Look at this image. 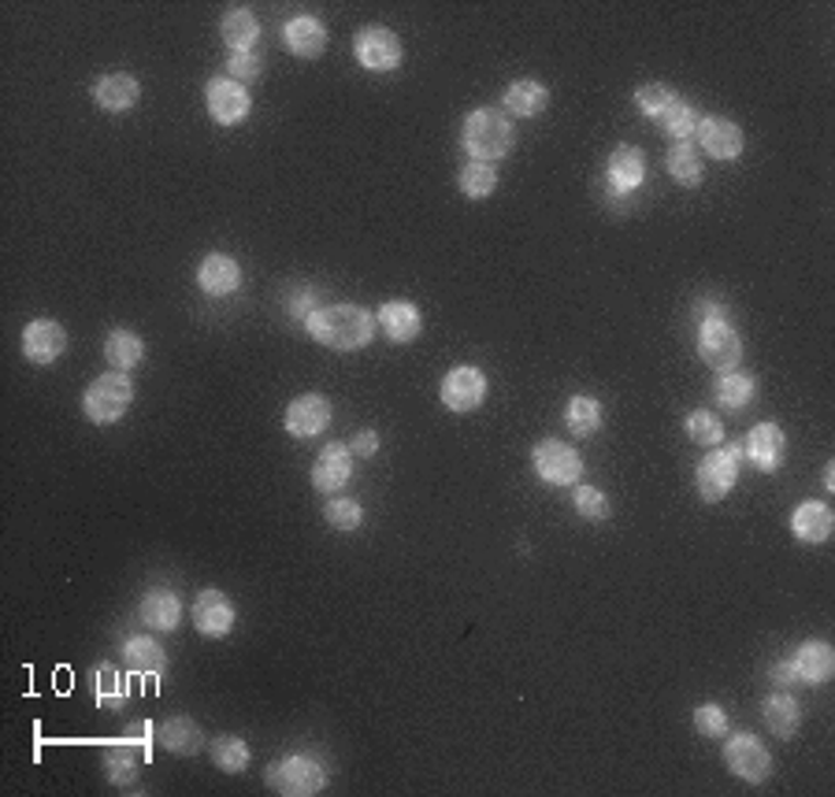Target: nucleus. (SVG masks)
<instances>
[{"label":"nucleus","mask_w":835,"mask_h":797,"mask_svg":"<svg viewBox=\"0 0 835 797\" xmlns=\"http://www.w3.org/2000/svg\"><path fill=\"white\" fill-rule=\"evenodd\" d=\"M375 312H368L361 305H319L313 316L305 319V330L316 338L319 345L335 349V353H353L364 349L375 338Z\"/></svg>","instance_id":"f257e3e1"},{"label":"nucleus","mask_w":835,"mask_h":797,"mask_svg":"<svg viewBox=\"0 0 835 797\" xmlns=\"http://www.w3.org/2000/svg\"><path fill=\"white\" fill-rule=\"evenodd\" d=\"M461 145L472 160L494 163L512 152V145H517V126H512L509 115L498 109H475L464 115Z\"/></svg>","instance_id":"f03ea898"},{"label":"nucleus","mask_w":835,"mask_h":797,"mask_svg":"<svg viewBox=\"0 0 835 797\" xmlns=\"http://www.w3.org/2000/svg\"><path fill=\"white\" fill-rule=\"evenodd\" d=\"M131 401H134V383L126 378V372H104L101 378H93V383L86 386L82 412L86 420L97 426H112L131 412Z\"/></svg>","instance_id":"7ed1b4c3"},{"label":"nucleus","mask_w":835,"mask_h":797,"mask_svg":"<svg viewBox=\"0 0 835 797\" xmlns=\"http://www.w3.org/2000/svg\"><path fill=\"white\" fill-rule=\"evenodd\" d=\"M743 456L746 449L740 442L724 445V449H713L706 453L702 460H698L695 468V486H698V498L702 501H724L727 493L735 490V482H740V468H743Z\"/></svg>","instance_id":"20e7f679"},{"label":"nucleus","mask_w":835,"mask_h":797,"mask_svg":"<svg viewBox=\"0 0 835 797\" xmlns=\"http://www.w3.org/2000/svg\"><path fill=\"white\" fill-rule=\"evenodd\" d=\"M268 786L283 797H313L327 786V767L308 753H290L268 764Z\"/></svg>","instance_id":"39448f33"},{"label":"nucleus","mask_w":835,"mask_h":797,"mask_svg":"<svg viewBox=\"0 0 835 797\" xmlns=\"http://www.w3.org/2000/svg\"><path fill=\"white\" fill-rule=\"evenodd\" d=\"M698 356L713 367V372H735L743 360V338L727 319H710L698 327Z\"/></svg>","instance_id":"423d86ee"},{"label":"nucleus","mask_w":835,"mask_h":797,"mask_svg":"<svg viewBox=\"0 0 835 797\" xmlns=\"http://www.w3.org/2000/svg\"><path fill=\"white\" fill-rule=\"evenodd\" d=\"M724 764L735 779L765 783L772 775V753L757 735H732L724 745Z\"/></svg>","instance_id":"0eeeda50"},{"label":"nucleus","mask_w":835,"mask_h":797,"mask_svg":"<svg viewBox=\"0 0 835 797\" xmlns=\"http://www.w3.org/2000/svg\"><path fill=\"white\" fill-rule=\"evenodd\" d=\"M531 464H535V475L550 486H576L579 475H584V456L579 449H572L568 442L561 439H546L535 445L531 453Z\"/></svg>","instance_id":"6e6552de"},{"label":"nucleus","mask_w":835,"mask_h":797,"mask_svg":"<svg viewBox=\"0 0 835 797\" xmlns=\"http://www.w3.org/2000/svg\"><path fill=\"white\" fill-rule=\"evenodd\" d=\"M353 53L361 60L364 71H375V75H386L402 64V37H397L391 26H364L353 42Z\"/></svg>","instance_id":"1a4fd4ad"},{"label":"nucleus","mask_w":835,"mask_h":797,"mask_svg":"<svg viewBox=\"0 0 835 797\" xmlns=\"http://www.w3.org/2000/svg\"><path fill=\"white\" fill-rule=\"evenodd\" d=\"M483 401H487V375L479 367L461 364L442 378V405L450 412H475Z\"/></svg>","instance_id":"9d476101"},{"label":"nucleus","mask_w":835,"mask_h":797,"mask_svg":"<svg viewBox=\"0 0 835 797\" xmlns=\"http://www.w3.org/2000/svg\"><path fill=\"white\" fill-rule=\"evenodd\" d=\"M190 616H193V627L201 630L205 638H223L235 630V601H230L223 590H201L190 605Z\"/></svg>","instance_id":"9b49d317"},{"label":"nucleus","mask_w":835,"mask_h":797,"mask_svg":"<svg viewBox=\"0 0 835 797\" xmlns=\"http://www.w3.org/2000/svg\"><path fill=\"white\" fill-rule=\"evenodd\" d=\"M205 101H208V115L216 119L219 126H238L241 119H249L252 112V96L241 82L235 79H212L208 90H205Z\"/></svg>","instance_id":"f8f14e48"},{"label":"nucleus","mask_w":835,"mask_h":797,"mask_svg":"<svg viewBox=\"0 0 835 797\" xmlns=\"http://www.w3.org/2000/svg\"><path fill=\"white\" fill-rule=\"evenodd\" d=\"M698 152L713 160H740L743 157V126L732 119H721V115H710V119L698 123Z\"/></svg>","instance_id":"ddd939ff"},{"label":"nucleus","mask_w":835,"mask_h":797,"mask_svg":"<svg viewBox=\"0 0 835 797\" xmlns=\"http://www.w3.org/2000/svg\"><path fill=\"white\" fill-rule=\"evenodd\" d=\"M23 356L31 364H56L67 353V330L56 319H34V323L23 327Z\"/></svg>","instance_id":"4468645a"},{"label":"nucleus","mask_w":835,"mask_h":797,"mask_svg":"<svg viewBox=\"0 0 835 797\" xmlns=\"http://www.w3.org/2000/svg\"><path fill=\"white\" fill-rule=\"evenodd\" d=\"M353 449L346 442H327L313 464V486L319 493H338L353 479Z\"/></svg>","instance_id":"2eb2a0df"},{"label":"nucleus","mask_w":835,"mask_h":797,"mask_svg":"<svg viewBox=\"0 0 835 797\" xmlns=\"http://www.w3.org/2000/svg\"><path fill=\"white\" fill-rule=\"evenodd\" d=\"M331 423V401L324 394H301L286 405V434L294 439H316Z\"/></svg>","instance_id":"dca6fc26"},{"label":"nucleus","mask_w":835,"mask_h":797,"mask_svg":"<svg viewBox=\"0 0 835 797\" xmlns=\"http://www.w3.org/2000/svg\"><path fill=\"white\" fill-rule=\"evenodd\" d=\"M746 456L757 471H780L783 464V453H788V439H783V426L780 423H757L751 434H746Z\"/></svg>","instance_id":"f3484780"},{"label":"nucleus","mask_w":835,"mask_h":797,"mask_svg":"<svg viewBox=\"0 0 835 797\" xmlns=\"http://www.w3.org/2000/svg\"><path fill=\"white\" fill-rule=\"evenodd\" d=\"M646 182V152L635 145H617L606 160V186L617 193H631Z\"/></svg>","instance_id":"a211bd4d"},{"label":"nucleus","mask_w":835,"mask_h":797,"mask_svg":"<svg viewBox=\"0 0 835 797\" xmlns=\"http://www.w3.org/2000/svg\"><path fill=\"white\" fill-rule=\"evenodd\" d=\"M198 286L208 297H230L241 286V264L227 252H208L198 267Z\"/></svg>","instance_id":"6ab92c4d"},{"label":"nucleus","mask_w":835,"mask_h":797,"mask_svg":"<svg viewBox=\"0 0 835 797\" xmlns=\"http://www.w3.org/2000/svg\"><path fill=\"white\" fill-rule=\"evenodd\" d=\"M375 323L383 327V334L397 345H409L413 338H420L424 330V312L413 300H386L375 312Z\"/></svg>","instance_id":"aec40b11"},{"label":"nucleus","mask_w":835,"mask_h":797,"mask_svg":"<svg viewBox=\"0 0 835 797\" xmlns=\"http://www.w3.org/2000/svg\"><path fill=\"white\" fill-rule=\"evenodd\" d=\"M283 45H286L294 56H301V60H316V56H324V48H327V26H324V19H316V15H294V19H290V23L283 26Z\"/></svg>","instance_id":"412c9836"},{"label":"nucleus","mask_w":835,"mask_h":797,"mask_svg":"<svg viewBox=\"0 0 835 797\" xmlns=\"http://www.w3.org/2000/svg\"><path fill=\"white\" fill-rule=\"evenodd\" d=\"M835 516L824 501H802L799 509L791 512V534L805 546H821V542L832 538Z\"/></svg>","instance_id":"4be33fe9"},{"label":"nucleus","mask_w":835,"mask_h":797,"mask_svg":"<svg viewBox=\"0 0 835 797\" xmlns=\"http://www.w3.org/2000/svg\"><path fill=\"white\" fill-rule=\"evenodd\" d=\"M138 619L149 630H157V635H168V630L179 627V619H182V601L174 597L171 590L157 587V590H149V594L142 597Z\"/></svg>","instance_id":"5701e85b"},{"label":"nucleus","mask_w":835,"mask_h":797,"mask_svg":"<svg viewBox=\"0 0 835 797\" xmlns=\"http://www.w3.org/2000/svg\"><path fill=\"white\" fill-rule=\"evenodd\" d=\"M138 96H142V86H138L134 75H126V71L104 75V79L93 86V101L101 104L104 112H115V115L131 112L134 104H138Z\"/></svg>","instance_id":"b1692460"},{"label":"nucleus","mask_w":835,"mask_h":797,"mask_svg":"<svg viewBox=\"0 0 835 797\" xmlns=\"http://www.w3.org/2000/svg\"><path fill=\"white\" fill-rule=\"evenodd\" d=\"M791 660H794V668H799V679L805 686H824L835 675V649L828 646V641H817V638L805 641Z\"/></svg>","instance_id":"393cba45"},{"label":"nucleus","mask_w":835,"mask_h":797,"mask_svg":"<svg viewBox=\"0 0 835 797\" xmlns=\"http://www.w3.org/2000/svg\"><path fill=\"white\" fill-rule=\"evenodd\" d=\"M550 90L535 79H517L505 90V115H517V119H535V115L546 112Z\"/></svg>","instance_id":"a878e982"},{"label":"nucleus","mask_w":835,"mask_h":797,"mask_svg":"<svg viewBox=\"0 0 835 797\" xmlns=\"http://www.w3.org/2000/svg\"><path fill=\"white\" fill-rule=\"evenodd\" d=\"M219 37L223 45H230V53H252V45L260 42V23L249 8H230L219 19Z\"/></svg>","instance_id":"bb28decb"},{"label":"nucleus","mask_w":835,"mask_h":797,"mask_svg":"<svg viewBox=\"0 0 835 797\" xmlns=\"http://www.w3.org/2000/svg\"><path fill=\"white\" fill-rule=\"evenodd\" d=\"M761 719H765V727H769L776 738H794V731L802 727V705L794 702L788 690H783V694L765 697Z\"/></svg>","instance_id":"cd10ccee"},{"label":"nucleus","mask_w":835,"mask_h":797,"mask_svg":"<svg viewBox=\"0 0 835 797\" xmlns=\"http://www.w3.org/2000/svg\"><path fill=\"white\" fill-rule=\"evenodd\" d=\"M123 660H126V668L131 672H138V675H145V672H163L168 668V653H163V646L157 638H149V635H134V638H126L123 641Z\"/></svg>","instance_id":"c85d7f7f"},{"label":"nucleus","mask_w":835,"mask_h":797,"mask_svg":"<svg viewBox=\"0 0 835 797\" xmlns=\"http://www.w3.org/2000/svg\"><path fill=\"white\" fill-rule=\"evenodd\" d=\"M160 745L174 756H193L205 745V735H201V727L193 724L190 716H171L168 724L160 727Z\"/></svg>","instance_id":"c756f323"},{"label":"nucleus","mask_w":835,"mask_h":797,"mask_svg":"<svg viewBox=\"0 0 835 797\" xmlns=\"http://www.w3.org/2000/svg\"><path fill=\"white\" fill-rule=\"evenodd\" d=\"M665 168L679 186H698V182L706 179V163L695 141H673V149H668L665 157Z\"/></svg>","instance_id":"7c9ffc66"},{"label":"nucleus","mask_w":835,"mask_h":797,"mask_svg":"<svg viewBox=\"0 0 835 797\" xmlns=\"http://www.w3.org/2000/svg\"><path fill=\"white\" fill-rule=\"evenodd\" d=\"M104 360H109L115 372H131V367H138L145 360V342L134 330L115 327L112 334L104 338Z\"/></svg>","instance_id":"2f4dec72"},{"label":"nucleus","mask_w":835,"mask_h":797,"mask_svg":"<svg viewBox=\"0 0 835 797\" xmlns=\"http://www.w3.org/2000/svg\"><path fill=\"white\" fill-rule=\"evenodd\" d=\"M757 383L743 372H724L716 378V405H724L727 412H740V408L754 405Z\"/></svg>","instance_id":"473e14b6"},{"label":"nucleus","mask_w":835,"mask_h":797,"mask_svg":"<svg viewBox=\"0 0 835 797\" xmlns=\"http://www.w3.org/2000/svg\"><path fill=\"white\" fill-rule=\"evenodd\" d=\"M601 401L598 397H590V394H576L568 401V408H565V420H568V431L572 434H579V439H587V434H595L598 426H601Z\"/></svg>","instance_id":"72a5a7b5"},{"label":"nucleus","mask_w":835,"mask_h":797,"mask_svg":"<svg viewBox=\"0 0 835 797\" xmlns=\"http://www.w3.org/2000/svg\"><path fill=\"white\" fill-rule=\"evenodd\" d=\"M458 186L469 201H487L494 190H498V171H494V163H464L461 174H458Z\"/></svg>","instance_id":"f704fd0d"},{"label":"nucleus","mask_w":835,"mask_h":797,"mask_svg":"<svg viewBox=\"0 0 835 797\" xmlns=\"http://www.w3.org/2000/svg\"><path fill=\"white\" fill-rule=\"evenodd\" d=\"M212 764L219 767V772L227 775H238L249 767V745L241 742L238 735H219L216 742H212Z\"/></svg>","instance_id":"c9c22d12"},{"label":"nucleus","mask_w":835,"mask_h":797,"mask_svg":"<svg viewBox=\"0 0 835 797\" xmlns=\"http://www.w3.org/2000/svg\"><path fill=\"white\" fill-rule=\"evenodd\" d=\"M679 101L673 86L665 82H646L635 90V109L646 115V119H665V112Z\"/></svg>","instance_id":"e433bc0d"},{"label":"nucleus","mask_w":835,"mask_h":797,"mask_svg":"<svg viewBox=\"0 0 835 797\" xmlns=\"http://www.w3.org/2000/svg\"><path fill=\"white\" fill-rule=\"evenodd\" d=\"M93 697L101 708H123L126 705V683L115 664H101L93 679Z\"/></svg>","instance_id":"4c0bfd02"},{"label":"nucleus","mask_w":835,"mask_h":797,"mask_svg":"<svg viewBox=\"0 0 835 797\" xmlns=\"http://www.w3.org/2000/svg\"><path fill=\"white\" fill-rule=\"evenodd\" d=\"M104 775L115 783V786H131L138 779V750L131 742L115 745V750L104 753Z\"/></svg>","instance_id":"58836bf2"},{"label":"nucleus","mask_w":835,"mask_h":797,"mask_svg":"<svg viewBox=\"0 0 835 797\" xmlns=\"http://www.w3.org/2000/svg\"><path fill=\"white\" fill-rule=\"evenodd\" d=\"M698 123H702V115H698L695 104H687V101H676L673 109L665 112V119H662L665 134L673 141H691V134L698 130Z\"/></svg>","instance_id":"ea45409f"},{"label":"nucleus","mask_w":835,"mask_h":797,"mask_svg":"<svg viewBox=\"0 0 835 797\" xmlns=\"http://www.w3.org/2000/svg\"><path fill=\"white\" fill-rule=\"evenodd\" d=\"M687 439L698 442V445H710V449H716V445L724 442V423L716 420L710 408H698V412L687 415Z\"/></svg>","instance_id":"a19ab883"},{"label":"nucleus","mask_w":835,"mask_h":797,"mask_svg":"<svg viewBox=\"0 0 835 797\" xmlns=\"http://www.w3.org/2000/svg\"><path fill=\"white\" fill-rule=\"evenodd\" d=\"M572 504H576L579 516L590 520V523L609 520V498L598 490V486H587V482L576 486V490H572Z\"/></svg>","instance_id":"79ce46f5"},{"label":"nucleus","mask_w":835,"mask_h":797,"mask_svg":"<svg viewBox=\"0 0 835 797\" xmlns=\"http://www.w3.org/2000/svg\"><path fill=\"white\" fill-rule=\"evenodd\" d=\"M324 516L335 531H357L364 523V509H361V501H353V498H331L324 509Z\"/></svg>","instance_id":"37998d69"},{"label":"nucleus","mask_w":835,"mask_h":797,"mask_svg":"<svg viewBox=\"0 0 835 797\" xmlns=\"http://www.w3.org/2000/svg\"><path fill=\"white\" fill-rule=\"evenodd\" d=\"M695 727H698V735H706V738H724L727 735V713L721 705H698L695 708Z\"/></svg>","instance_id":"c03bdc74"},{"label":"nucleus","mask_w":835,"mask_h":797,"mask_svg":"<svg viewBox=\"0 0 835 797\" xmlns=\"http://www.w3.org/2000/svg\"><path fill=\"white\" fill-rule=\"evenodd\" d=\"M260 71H264V64H260L257 53H230L227 56V79L246 86V82H257Z\"/></svg>","instance_id":"a18cd8bd"},{"label":"nucleus","mask_w":835,"mask_h":797,"mask_svg":"<svg viewBox=\"0 0 835 797\" xmlns=\"http://www.w3.org/2000/svg\"><path fill=\"white\" fill-rule=\"evenodd\" d=\"M286 308H290V316H294V319H308L319 308V294H316V289H297V294L290 297Z\"/></svg>","instance_id":"49530a36"},{"label":"nucleus","mask_w":835,"mask_h":797,"mask_svg":"<svg viewBox=\"0 0 835 797\" xmlns=\"http://www.w3.org/2000/svg\"><path fill=\"white\" fill-rule=\"evenodd\" d=\"M695 316H698V323H710V319H727V305H724V300H716V297H702V300H695Z\"/></svg>","instance_id":"de8ad7c7"},{"label":"nucleus","mask_w":835,"mask_h":797,"mask_svg":"<svg viewBox=\"0 0 835 797\" xmlns=\"http://www.w3.org/2000/svg\"><path fill=\"white\" fill-rule=\"evenodd\" d=\"M349 449H353V456H361V460H368V456L379 453V434L368 426V431H357V439L349 442Z\"/></svg>","instance_id":"09e8293b"},{"label":"nucleus","mask_w":835,"mask_h":797,"mask_svg":"<svg viewBox=\"0 0 835 797\" xmlns=\"http://www.w3.org/2000/svg\"><path fill=\"white\" fill-rule=\"evenodd\" d=\"M772 683L783 686V690H791V686L802 683V679H799V668H794V660H780V664H772Z\"/></svg>","instance_id":"8fccbe9b"},{"label":"nucleus","mask_w":835,"mask_h":797,"mask_svg":"<svg viewBox=\"0 0 835 797\" xmlns=\"http://www.w3.org/2000/svg\"><path fill=\"white\" fill-rule=\"evenodd\" d=\"M824 490L835 493V464H828V468H824Z\"/></svg>","instance_id":"3c124183"}]
</instances>
